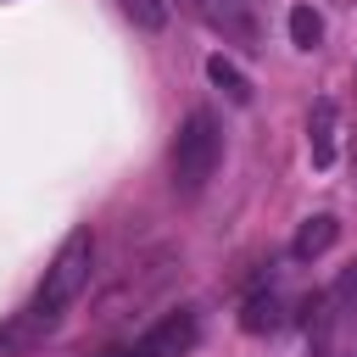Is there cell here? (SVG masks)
Instances as JSON below:
<instances>
[{
	"mask_svg": "<svg viewBox=\"0 0 357 357\" xmlns=\"http://www.w3.org/2000/svg\"><path fill=\"white\" fill-rule=\"evenodd\" d=\"M240 329H245V335H273V329H284V296H279V290H257V296H245V307H240Z\"/></svg>",
	"mask_w": 357,
	"mask_h": 357,
	"instance_id": "obj_6",
	"label": "cell"
},
{
	"mask_svg": "<svg viewBox=\"0 0 357 357\" xmlns=\"http://www.w3.org/2000/svg\"><path fill=\"white\" fill-rule=\"evenodd\" d=\"M329 301H335V307H357V262H351V268H346V273L335 279V290H329Z\"/></svg>",
	"mask_w": 357,
	"mask_h": 357,
	"instance_id": "obj_11",
	"label": "cell"
},
{
	"mask_svg": "<svg viewBox=\"0 0 357 357\" xmlns=\"http://www.w3.org/2000/svg\"><path fill=\"white\" fill-rule=\"evenodd\" d=\"M335 240H340V223H335L329 212H318V218H307V223L296 229V240H290V257H296V262H312V257H324Z\"/></svg>",
	"mask_w": 357,
	"mask_h": 357,
	"instance_id": "obj_7",
	"label": "cell"
},
{
	"mask_svg": "<svg viewBox=\"0 0 357 357\" xmlns=\"http://www.w3.org/2000/svg\"><path fill=\"white\" fill-rule=\"evenodd\" d=\"M190 17H201L212 33H223L240 50H262V22H257V0H178Z\"/></svg>",
	"mask_w": 357,
	"mask_h": 357,
	"instance_id": "obj_3",
	"label": "cell"
},
{
	"mask_svg": "<svg viewBox=\"0 0 357 357\" xmlns=\"http://www.w3.org/2000/svg\"><path fill=\"white\" fill-rule=\"evenodd\" d=\"M123 6V17L139 28V33H162L167 28V17H173V6L167 0H117Z\"/></svg>",
	"mask_w": 357,
	"mask_h": 357,
	"instance_id": "obj_9",
	"label": "cell"
},
{
	"mask_svg": "<svg viewBox=\"0 0 357 357\" xmlns=\"http://www.w3.org/2000/svg\"><path fill=\"white\" fill-rule=\"evenodd\" d=\"M318 39H324V17L312 6H290V45L296 50H318Z\"/></svg>",
	"mask_w": 357,
	"mask_h": 357,
	"instance_id": "obj_10",
	"label": "cell"
},
{
	"mask_svg": "<svg viewBox=\"0 0 357 357\" xmlns=\"http://www.w3.org/2000/svg\"><path fill=\"white\" fill-rule=\"evenodd\" d=\"M206 78H212V84H218L234 106H245V100H251V84L240 78V67H234L229 56H206Z\"/></svg>",
	"mask_w": 357,
	"mask_h": 357,
	"instance_id": "obj_8",
	"label": "cell"
},
{
	"mask_svg": "<svg viewBox=\"0 0 357 357\" xmlns=\"http://www.w3.org/2000/svg\"><path fill=\"white\" fill-rule=\"evenodd\" d=\"M89 273H95V234L89 229H73L67 240H61V251H56V262L45 268V284H39V307L45 312H61L67 318V307L89 290Z\"/></svg>",
	"mask_w": 357,
	"mask_h": 357,
	"instance_id": "obj_2",
	"label": "cell"
},
{
	"mask_svg": "<svg viewBox=\"0 0 357 357\" xmlns=\"http://www.w3.org/2000/svg\"><path fill=\"white\" fill-rule=\"evenodd\" d=\"M195 346V312H167L162 324H151L123 357H184Z\"/></svg>",
	"mask_w": 357,
	"mask_h": 357,
	"instance_id": "obj_4",
	"label": "cell"
},
{
	"mask_svg": "<svg viewBox=\"0 0 357 357\" xmlns=\"http://www.w3.org/2000/svg\"><path fill=\"white\" fill-rule=\"evenodd\" d=\"M218 162H223V128H218V117L206 106H195L173 134V190L201 195L206 178L218 173Z\"/></svg>",
	"mask_w": 357,
	"mask_h": 357,
	"instance_id": "obj_1",
	"label": "cell"
},
{
	"mask_svg": "<svg viewBox=\"0 0 357 357\" xmlns=\"http://www.w3.org/2000/svg\"><path fill=\"white\" fill-rule=\"evenodd\" d=\"M335 100H312V117H307V151H312V167H329L335 162Z\"/></svg>",
	"mask_w": 357,
	"mask_h": 357,
	"instance_id": "obj_5",
	"label": "cell"
}]
</instances>
